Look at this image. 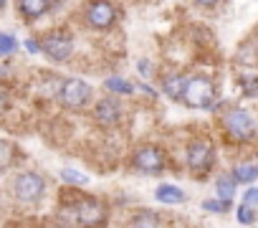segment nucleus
<instances>
[{
	"instance_id": "obj_12",
	"label": "nucleus",
	"mask_w": 258,
	"mask_h": 228,
	"mask_svg": "<svg viewBox=\"0 0 258 228\" xmlns=\"http://www.w3.org/2000/svg\"><path fill=\"white\" fill-rule=\"evenodd\" d=\"M48 0H18V11L23 13V18H28V21H36V18H41L46 11H48Z\"/></svg>"
},
{
	"instance_id": "obj_14",
	"label": "nucleus",
	"mask_w": 258,
	"mask_h": 228,
	"mask_svg": "<svg viewBox=\"0 0 258 228\" xmlns=\"http://www.w3.org/2000/svg\"><path fill=\"white\" fill-rule=\"evenodd\" d=\"M129 228H160V215H155L152 210H140L132 215Z\"/></svg>"
},
{
	"instance_id": "obj_1",
	"label": "nucleus",
	"mask_w": 258,
	"mask_h": 228,
	"mask_svg": "<svg viewBox=\"0 0 258 228\" xmlns=\"http://www.w3.org/2000/svg\"><path fill=\"white\" fill-rule=\"evenodd\" d=\"M182 101L192 109H210L213 101H215V84L210 76H192L187 79V86H185V94H182Z\"/></svg>"
},
{
	"instance_id": "obj_27",
	"label": "nucleus",
	"mask_w": 258,
	"mask_h": 228,
	"mask_svg": "<svg viewBox=\"0 0 258 228\" xmlns=\"http://www.w3.org/2000/svg\"><path fill=\"white\" fill-rule=\"evenodd\" d=\"M6 8V0H0V11H3Z\"/></svg>"
},
{
	"instance_id": "obj_15",
	"label": "nucleus",
	"mask_w": 258,
	"mask_h": 228,
	"mask_svg": "<svg viewBox=\"0 0 258 228\" xmlns=\"http://www.w3.org/2000/svg\"><path fill=\"white\" fill-rule=\"evenodd\" d=\"M215 190H218V198L220 200H233V190H235L233 175H220L218 183H215Z\"/></svg>"
},
{
	"instance_id": "obj_8",
	"label": "nucleus",
	"mask_w": 258,
	"mask_h": 228,
	"mask_svg": "<svg viewBox=\"0 0 258 228\" xmlns=\"http://www.w3.org/2000/svg\"><path fill=\"white\" fill-rule=\"evenodd\" d=\"M74 213H76V220L86 228L104 225V220H106V208L96 198H81L79 205H74Z\"/></svg>"
},
{
	"instance_id": "obj_10",
	"label": "nucleus",
	"mask_w": 258,
	"mask_h": 228,
	"mask_svg": "<svg viewBox=\"0 0 258 228\" xmlns=\"http://www.w3.org/2000/svg\"><path fill=\"white\" fill-rule=\"evenodd\" d=\"M119 104L114 99H101L94 109V120L101 125V127H114L119 122Z\"/></svg>"
},
{
	"instance_id": "obj_26",
	"label": "nucleus",
	"mask_w": 258,
	"mask_h": 228,
	"mask_svg": "<svg viewBox=\"0 0 258 228\" xmlns=\"http://www.w3.org/2000/svg\"><path fill=\"white\" fill-rule=\"evenodd\" d=\"M195 3H198V6H203V8H215V6L220 3V0H195Z\"/></svg>"
},
{
	"instance_id": "obj_3",
	"label": "nucleus",
	"mask_w": 258,
	"mask_h": 228,
	"mask_svg": "<svg viewBox=\"0 0 258 228\" xmlns=\"http://www.w3.org/2000/svg\"><path fill=\"white\" fill-rule=\"evenodd\" d=\"M223 125H225V130H228V135L233 137V140H250L253 137V132H255V122H253V117L245 111V109H230L225 117H223Z\"/></svg>"
},
{
	"instance_id": "obj_25",
	"label": "nucleus",
	"mask_w": 258,
	"mask_h": 228,
	"mask_svg": "<svg viewBox=\"0 0 258 228\" xmlns=\"http://www.w3.org/2000/svg\"><path fill=\"white\" fill-rule=\"evenodd\" d=\"M26 48H28L31 53H38V51H41V43H36V38H28V41H26Z\"/></svg>"
},
{
	"instance_id": "obj_11",
	"label": "nucleus",
	"mask_w": 258,
	"mask_h": 228,
	"mask_svg": "<svg viewBox=\"0 0 258 228\" xmlns=\"http://www.w3.org/2000/svg\"><path fill=\"white\" fill-rule=\"evenodd\" d=\"M185 86H187V79L182 76V74H167L165 79H162V91L172 99V101H180L182 99V94H185Z\"/></svg>"
},
{
	"instance_id": "obj_19",
	"label": "nucleus",
	"mask_w": 258,
	"mask_h": 228,
	"mask_svg": "<svg viewBox=\"0 0 258 228\" xmlns=\"http://www.w3.org/2000/svg\"><path fill=\"white\" fill-rule=\"evenodd\" d=\"M61 178L69 183V185H86L89 183V178L86 175H81V173H76V170H71V167H66V170H61Z\"/></svg>"
},
{
	"instance_id": "obj_17",
	"label": "nucleus",
	"mask_w": 258,
	"mask_h": 228,
	"mask_svg": "<svg viewBox=\"0 0 258 228\" xmlns=\"http://www.w3.org/2000/svg\"><path fill=\"white\" fill-rule=\"evenodd\" d=\"M233 180H235V183H253V180H255V167H250V165H238V167L233 170Z\"/></svg>"
},
{
	"instance_id": "obj_5",
	"label": "nucleus",
	"mask_w": 258,
	"mask_h": 228,
	"mask_svg": "<svg viewBox=\"0 0 258 228\" xmlns=\"http://www.w3.org/2000/svg\"><path fill=\"white\" fill-rule=\"evenodd\" d=\"M58 99H61V104L66 109H81L91 99V86L84 79H66L63 86H61Z\"/></svg>"
},
{
	"instance_id": "obj_24",
	"label": "nucleus",
	"mask_w": 258,
	"mask_h": 228,
	"mask_svg": "<svg viewBox=\"0 0 258 228\" xmlns=\"http://www.w3.org/2000/svg\"><path fill=\"white\" fill-rule=\"evenodd\" d=\"M6 106H8V86L0 84V111H3Z\"/></svg>"
},
{
	"instance_id": "obj_23",
	"label": "nucleus",
	"mask_w": 258,
	"mask_h": 228,
	"mask_svg": "<svg viewBox=\"0 0 258 228\" xmlns=\"http://www.w3.org/2000/svg\"><path fill=\"white\" fill-rule=\"evenodd\" d=\"M243 203L250 205V208H255V205H258V188H248L245 195H243Z\"/></svg>"
},
{
	"instance_id": "obj_28",
	"label": "nucleus",
	"mask_w": 258,
	"mask_h": 228,
	"mask_svg": "<svg viewBox=\"0 0 258 228\" xmlns=\"http://www.w3.org/2000/svg\"><path fill=\"white\" fill-rule=\"evenodd\" d=\"M255 178H258V167H255Z\"/></svg>"
},
{
	"instance_id": "obj_20",
	"label": "nucleus",
	"mask_w": 258,
	"mask_h": 228,
	"mask_svg": "<svg viewBox=\"0 0 258 228\" xmlns=\"http://www.w3.org/2000/svg\"><path fill=\"white\" fill-rule=\"evenodd\" d=\"M16 48H18V41H16L13 36H8V33L0 31V56H11Z\"/></svg>"
},
{
	"instance_id": "obj_4",
	"label": "nucleus",
	"mask_w": 258,
	"mask_h": 228,
	"mask_svg": "<svg viewBox=\"0 0 258 228\" xmlns=\"http://www.w3.org/2000/svg\"><path fill=\"white\" fill-rule=\"evenodd\" d=\"M41 51L51 59V61H66L71 53H74V38L69 31H51L43 43H41Z\"/></svg>"
},
{
	"instance_id": "obj_21",
	"label": "nucleus",
	"mask_w": 258,
	"mask_h": 228,
	"mask_svg": "<svg viewBox=\"0 0 258 228\" xmlns=\"http://www.w3.org/2000/svg\"><path fill=\"white\" fill-rule=\"evenodd\" d=\"M235 215H238V223H243V225H250L253 220H255V213H253V208L250 205H238V210H235Z\"/></svg>"
},
{
	"instance_id": "obj_16",
	"label": "nucleus",
	"mask_w": 258,
	"mask_h": 228,
	"mask_svg": "<svg viewBox=\"0 0 258 228\" xmlns=\"http://www.w3.org/2000/svg\"><path fill=\"white\" fill-rule=\"evenodd\" d=\"M106 89L114 91V94H132V91H135V86L129 84V81H124L121 76H111V79H106Z\"/></svg>"
},
{
	"instance_id": "obj_7",
	"label": "nucleus",
	"mask_w": 258,
	"mask_h": 228,
	"mask_svg": "<svg viewBox=\"0 0 258 228\" xmlns=\"http://www.w3.org/2000/svg\"><path fill=\"white\" fill-rule=\"evenodd\" d=\"M46 190V183L38 173H21L16 180H13V195L23 203H33L43 195Z\"/></svg>"
},
{
	"instance_id": "obj_18",
	"label": "nucleus",
	"mask_w": 258,
	"mask_h": 228,
	"mask_svg": "<svg viewBox=\"0 0 258 228\" xmlns=\"http://www.w3.org/2000/svg\"><path fill=\"white\" fill-rule=\"evenodd\" d=\"M13 155H16L13 145L6 142V140H0V170H6V167L13 162Z\"/></svg>"
},
{
	"instance_id": "obj_22",
	"label": "nucleus",
	"mask_w": 258,
	"mask_h": 228,
	"mask_svg": "<svg viewBox=\"0 0 258 228\" xmlns=\"http://www.w3.org/2000/svg\"><path fill=\"white\" fill-rule=\"evenodd\" d=\"M203 208L210 210V213H225L230 208V200H205Z\"/></svg>"
},
{
	"instance_id": "obj_13",
	"label": "nucleus",
	"mask_w": 258,
	"mask_h": 228,
	"mask_svg": "<svg viewBox=\"0 0 258 228\" xmlns=\"http://www.w3.org/2000/svg\"><path fill=\"white\" fill-rule=\"evenodd\" d=\"M155 195H157L160 203H167V205H177V203L185 200V193L180 188H175V185H160L155 190Z\"/></svg>"
},
{
	"instance_id": "obj_2",
	"label": "nucleus",
	"mask_w": 258,
	"mask_h": 228,
	"mask_svg": "<svg viewBox=\"0 0 258 228\" xmlns=\"http://www.w3.org/2000/svg\"><path fill=\"white\" fill-rule=\"evenodd\" d=\"M84 21L94 31H106L116 23V8L111 0H91L84 11Z\"/></svg>"
},
{
	"instance_id": "obj_9",
	"label": "nucleus",
	"mask_w": 258,
	"mask_h": 228,
	"mask_svg": "<svg viewBox=\"0 0 258 228\" xmlns=\"http://www.w3.org/2000/svg\"><path fill=\"white\" fill-rule=\"evenodd\" d=\"M132 160H135V167L142 170V173H160V170L165 167V155H162V150L155 147V145L140 147Z\"/></svg>"
},
{
	"instance_id": "obj_6",
	"label": "nucleus",
	"mask_w": 258,
	"mask_h": 228,
	"mask_svg": "<svg viewBox=\"0 0 258 228\" xmlns=\"http://www.w3.org/2000/svg\"><path fill=\"white\" fill-rule=\"evenodd\" d=\"M215 162V152H213V145L208 140H195L190 142L187 147V167L195 173V175H205Z\"/></svg>"
}]
</instances>
